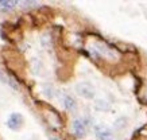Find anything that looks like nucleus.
I'll list each match as a JSON object with an SVG mask.
<instances>
[{"instance_id": "nucleus-7", "label": "nucleus", "mask_w": 147, "mask_h": 140, "mask_svg": "<svg viewBox=\"0 0 147 140\" xmlns=\"http://www.w3.org/2000/svg\"><path fill=\"white\" fill-rule=\"evenodd\" d=\"M94 108L97 109V111H102V112H107V111H109V108H111V104L108 102V101H105V100H96V104H94Z\"/></svg>"}, {"instance_id": "nucleus-4", "label": "nucleus", "mask_w": 147, "mask_h": 140, "mask_svg": "<svg viewBox=\"0 0 147 140\" xmlns=\"http://www.w3.org/2000/svg\"><path fill=\"white\" fill-rule=\"evenodd\" d=\"M22 124H23V117L20 113H12V115H9L8 120H7L8 128H11V129H19Z\"/></svg>"}, {"instance_id": "nucleus-8", "label": "nucleus", "mask_w": 147, "mask_h": 140, "mask_svg": "<svg viewBox=\"0 0 147 140\" xmlns=\"http://www.w3.org/2000/svg\"><path fill=\"white\" fill-rule=\"evenodd\" d=\"M20 4L22 5H36V1H22V3H20Z\"/></svg>"}, {"instance_id": "nucleus-9", "label": "nucleus", "mask_w": 147, "mask_h": 140, "mask_svg": "<svg viewBox=\"0 0 147 140\" xmlns=\"http://www.w3.org/2000/svg\"><path fill=\"white\" fill-rule=\"evenodd\" d=\"M0 81H1V82H7V81H8V80H7V78H5L4 76H3V74L0 73Z\"/></svg>"}, {"instance_id": "nucleus-2", "label": "nucleus", "mask_w": 147, "mask_h": 140, "mask_svg": "<svg viewBox=\"0 0 147 140\" xmlns=\"http://www.w3.org/2000/svg\"><path fill=\"white\" fill-rule=\"evenodd\" d=\"M71 132L77 136V137H84L86 133V124L84 120L81 119H76L73 124H71Z\"/></svg>"}, {"instance_id": "nucleus-1", "label": "nucleus", "mask_w": 147, "mask_h": 140, "mask_svg": "<svg viewBox=\"0 0 147 140\" xmlns=\"http://www.w3.org/2000/svg\"><path fill=\"white\" fill-rule=\"evenodd\" d=\"M76 92L81 97H84L86 100H92L94 97V94H96L93 85L89 84V82H78L76 85Z\"/></svg>"}, {"instance_id": "nucleus-10", "label": "nucleus", "mask_w": 147, "mask_h": 140, "mask_svg": "<svg viewBox=\"0 0 147 140\" xmlns=\"http://www.w3.org/2000/svg\"><path fill=\"white\" fill-rule=\"evenodd\" d=\"M51 140H61V139H58V137H54V136H53V137H51Z\"/></svg>"}, {"instance_id": "nucleus-3", "label": "nucleus", "mask_w": 147, "mask_h": 140, "mask_svg": "<svg viewBox=\"0 0 147 140\" xmlns=\"http://www.w3.org/2000/svg\"><path fill=\"white\" fill-rule=\"evenodd\" d=\"M96 136H97L98 140H115L113 139V133L109 128L104 125H97L96 127Z\"/></svg>"}, {"instance_id": "nucleus-6", "label": "nucleus", "mask_w": 147, "mask_h": 140, "mask_svg": "<svg viewBox=\"0 0 147 140\" xmlns=\"http://www.w3.org/2000/svg\"><path fill=\"white\" fill-rule=\"evenodd\" d=\"M63 107H65V109H67V111H74L77 107L76 100L73 98L71 96H65V97H63Z\"/></svg>"}, {"instance_id": "nucleus-5", "label": "nucleus", "mask_w": 147, "mask_h": 140, "mask_svg": "<svg viewBox=\"0 0 147 140\" xmlns=\"http://www.w3.org/2000/svg\"><path fill=\"white\" fill-rule=\"evenodd\" d=\"M18 4L19 1H16V0H0V8L3 11H11Z\"/></svg>"}]
</instances>
